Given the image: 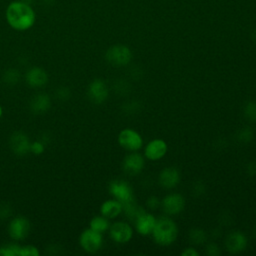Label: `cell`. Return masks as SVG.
<instances>
[{
	"instance_id": "6da1fadb",
	"label": "cell",
	"mask_w": 256,
	"mask_h": 256,
	"mask_svg": "<svg viewBox=\"0 0 256 256\" xmlns=\"http://www.w3.org/2000/svg\"><path fill=\"white\" fill-rule=\"evenodd\" d=\"M5 18L8 25L14 30L26 31L35 24L36 13L30 4L14 0L8 4L5 10Z\"/></svg>"
},
{
	"instance_id": "7a4b0ae2",
	"label": "cell",
	"mask_w": 256,
	"mask_h": 256,
	"mask_svg": "<svg viewBox=\"0 0 256 256\" xmlns=\"http://www.w3.org/2000/svg\"><path fill=\"white\" fill-rule=\"evenodd\" d=\"M177 226L175 222L168 217H160L156 220L152 231L153 238L159 245L167 246L172 244L177 237Z\"/></svg>"
},
{
	"instance_id": "3957f363",
	"label": "cell",
	"mask_w": 256,
	"mask_h": 256,
	"mask_svg": "<svg viewBox=\"0 0 256 256\" xmlns=\"http://www.w3.org/2000/svg\"><path fill=\"white\" fill-rule=\"evenodd\" d=\"M105 58L111 65L122 67L130 63L132 59V52L126 45L116 44L108 48L105 53Z\"/></svg>"
},
{
	"instance_id": "277c9868",
	"label": "cell",
	"mask_w": 256,
	"mask_h": 256,
	"mask_svg": "<svg viewBox=\"0 0 256 256\" xmlns=\"http://www.w3.org/2000/svg\"><path fill=\"white\" fill-rule=\"evenodd\" d=\"M109 192L116 200L122 204V206L135 202L131 186L124 180L117 179L111 181L109 183Z\"/></svg>"
},
{
	"instance_id": "5b68a950",
	"label": "cell",
	"mask_w": 256,
	"mask_h": 256,
	"mask_svg": "<svg viewBox=\"0 0 256 256\" xmlns=\"http://www.w3.org/2000/svg\"><path fill=\"white\" fill-rule=\"evenodd\" d=\"M79 243L81 247L89 253H94L98 251L103 243V238L101 233L89 228L84 230L79 238Z\"/></svg>"
},
{
	"instance_id": "8992f818",
	"label": "cell",
	"mask_w": 256,
	"mask_h": 256,
	"mask_svg": "<svg viewBox=\"0 0 256 256\" xmlns=\"http://www.w3.org/2000/svg\"><path fill=\"white\" fill-rule=\"evenodd\" d=\"M118 142L121 147L129 151H137L142 147L143 139L138 132L133 129H123L118 135Z\"/></svg>"
},
{
	"instance_id": "52a82bcc",
	"label": "cell",
	"mask_w": 256,
	"mask_h": 256,
	"mask_svg": "<svg viewBox=\"0 0 256 256\" xmlns=\"http://www.w3.org/2000/svg\"><path fill=\"white\" fill-rule=\"evenodd\" d=\"M30 231L29 221L22 216L13 218L8 226V233L14 240H22L27 237Z\"/></svg>"
},
{
	"instance_id": "ba28073f",
	"label": "cell",
	"mask_w": 256,
	"mask_h": 256,
	"mask_svg": "<svg viewBox=\"0 0 256 256\" xmlns=\"http://www.w3.org/2000/svg\"><path fill=\"white\" fill-rule=\"evenodd\" d=\"M161 206L166 214L175 215L184 209L185 199L181 194L170 193L162 199Z\"/></svg>"
},
{
	"instance_id": "9c48e42d",
	"label": "cell",
	"mask_w": 256,
	"mask_h": 256,
	"mask_svg": "<svg viewBox=\"0 0 256 256\" xmlns=\"http://www.w3.org/2000/svg\"><path fill=\"white\" fill-rule=\"evenodd\" d=\"M87 95L95 104H101L104 102L108 97V88L105 82L101 79L93 80L88 86Z\"/></svg>"
},
{
	"instance_id": "30bf717a",
	"label": "cell",
	"mask_w": 256,
	"mask_h": 256,
	"mask_svg": "<svg viewBox=\"0 0 256 256\" xmlns=\"http://www.w3.org/2000/svg\"><path fill=\"white\" fill-rule=\"evenodd\" d=\"M110 229V237L116 243H127L133 236V230L131 226L124 222L114 223Z\"/></svg>"
},
{
	"instance_id": "8fae6325",
	"label": "cell",
	"mask_w": 256,
	"mask_h": 256,
	"mask_svg": "<svg viewBox=\"0 0 256 256\" xmlns=\"http://www.w3.org/2000/svg\"><path fill=\"white\" fill-rule=\"evenodd\" d=\"M12 151L19 156L26 155L30 151V142L27 135L21 131L14 132L9 139Z\"/></svg>"
},
{
	"instance_id": "7c38bea8",
	"label": "cell",
	"mask_w": 256,
	"mask_h": 256,
	"mask_svg": "<svg viewBox=\"0 0 256 256\" xmlns=\"http://www.w3.org/2000/svg\"><path fill=\"white\" fill-rule=\"evenodd\" d=\"M144 167V158L137 152H131L125 156L122 162L123 170L130 175H136L142 171Z\"/></svg>"
},
{
	"instance_id": "4fadbf2b",
	"label": "cell",
	"mask_w": 256,
	"mask_h": 256,
	"mask_svg": "<svg viewBox=\"0 0 256 256\" xmlns=\"http://www.w3.org/2000/svg\"><path fill=\"white\" fill-rule=\"evenodd\" d=\"M156 220L157 219L154 217V215H152L151 213H148L144 210L134 220L135 228L140 235H143V236L149 235L153 231Z\"/></svg>"
},
{
	"instance_id": "5bb4252c",
	"label": "cell",
	"mask_w": 256,
	"mask_h": 256,
	"mask_svg": "<svg viewBox=\"0 0 256 256\" xmlns=\"http://www.w3.org/2000/svg\"><path fill=\"white\" fill-rule=\"evenodd\" d=\"M167 144L164 140L162 139H154L152 141H150L146 147H145V157L149 160H159L162 157H164V155L167 152Z\"/></svg>"
},
{
	"instance_id": "9a60e30c",
	"label": "cell",
	"mask_w": 256,
	"mask_h": 256,
	"mask_svg": "<svg viewBox=\"0 0 256 256\" xmlns=\"http://www.w3.org/2000/svg\"><path fill=\"white\" fill-rule=\"evenodd\" d=\"M225 246L230 253H239L246 248L247 238L242 232L233 231L227 236Z\"/></svg>"
},
{
	"instance_id": "2e32d148",
	"label": "cell",
	"mask_w": 256,
	"mask_h": 256,
	"mask_svg": "<svg viewBox=\"0 0 256 256\" xmlns=\"http://www.w3.org/2000/svg\"><path fill=\"white\" fill-rule=\"evenodd\" d=\"M179 171L174 167H166L159 174V184L165 189L174 188L179 183Z\"/></svg>"
},
{
	"instance_id": "e0dca14e",
	"label": "cell",
	"mask_w": 256,
	"mask_h": 256,
	"mask_svg": "<svg viewBox=\"0 0 256 256\" xmlns=\"http://www.w3.org/2000/svg\"><path fill=\"white\" fill-rule=\"evenodd\" d=\"M26 82L33 88L41 87L48 82V75L44 69L40 67H33L26 73Z\"/></svg>"
},
{
	"instance_id": "ac0fdd59",
	"label": "cell",
	"mask_w": 256,
	"mask_h": 256,
	"mask_svg": "<svg viewBox=\"0 0 256 256\" xmlns=\"http://www.w3.org/2000/svg\"><path fill=\"white\" fill-rule=\"evenodd\" d=\"M51 105L50 97L45 93L35 95L30 101V110L34 114H43L49 110Z\"/></svg>"
},
{
	"instance_id": "d6986e66",
	"label": "cell",
	"mask_w": 256,
	"mask_h": 256,
	"mask_svg": "<svg viewBox=\"0 0 256 256\" xmlns=\"http://www.w3.org/2000/svg\"><path fill=\"white\" fill-rule=\"evenodd\" d=\"M123 211L122 204L116 200H107L100 207L101 214L106 218H115Z\"/></svg>"
},
{
	"instance_id": "ffe728a7",
	"label": "cell",
	"mask_w": 256,
	"mask_h": 256,
	"mask_svg": "<svg viewBox=\"0 0 256 256\" xmlns=\"http://www.w3.org/2000/svg\"><path fill=\"white\" fill-rule=\"evenodd\" d=\"M109 227H110V225H109L108 218L104 217L103 215L102 216H95L90 221V228L99 232V233L105 232L106 230L109 229Z\"/></svg>"
},
{
	"instance_id": "44dd1931",
	"label": "cell",
	"mask_w": 256,
	"mask_h": 256,
	"mask_svg": "<svg viewBox=\"0 0 256 256\" xmlns=\"http://www.w3.org/2000/svg\"><path fill=\"white\" fill-rule=\"evenodd\" d=\"M189 238H190L191 242L194 244H203L207 239V235L204 230L195 228L190 231Z\"/></svg>"
},
{
	"instance_id": "7402d4cb",
	"label": "cell",
	"mask_w": 256,
	"mask_h": 256,
	"mask_svg": "<svg viewBox=\"0 0 256 256\" xmlns=\"http://www.w3.org/2000/svg\"><path fill=\"white\" fill-rule=\"evenodd\" d=\"M20 79V73L16 69H9L3 74V81L6 84L14 85L16 84Z\"/></svg>"
},
{
	"instance_id": "603a6c76",
	"label": "cell",
	"mask_w": 256,
	"mask_h": 256,
	"mask_svg": "<svg viewBox=\"0 0 256 256\" xmlns=\"http://www.w3.org/2000/svg\"><path fill=\"white\" fill-rule=\"evenodd\" d=\"M20 247L21 246L17 244H7L4 246H1L0 256H18Z\"/></svg>"
},
{
	"instance_id": "cb8c5ba5",
	"label": "cell",
	"mask_w": 256,
	"mask_h": 256,
	"mask_svg": "<svg viewBox=\"0 0 256 256\" xmlns=\"http://www.w3.org/2000/svg\"><path fill=\"white\" fill-rule=\"evenodd\" d=\"M244 114L250 121H256V102L250 101L244 107Z\"/></svg>"
},
{
	"instance_id": "d4e9b609",
	"label": "cell",
	"mask_w": 256,
	"mask_h": 256,
	"mask_svg": "<svg viewBox=\"0 0 256 256\" xmlns=\"http://www.w3.org/2000/svg\"><path fill=\"white\" fill-rule=\"evenodd\" d=\"M253 138V131L250 129V127H244L237 133V139L241 142H249Z\"/></svg>"
},
{
	"instance_id": "484cf974",
	"label": "cell",
	"mask_w": 256,
	"mask_h": 256,
	"mask_svg": "<svg viewBox=\"0 0 256 256\" xmlns=\"http://www.w3.org/2000/svg\"><path fill=\"white\" fill-rule=\"evenodd\" d=\"M39 250L33 245L21 246L18 256H38Z\"/></svg>"
},
{
	"instance_id": "4316f807",
	"label": "cell",
	"mask_w": 256,
	"mask_h": 256,
	"mask_svg": "<svg viewBox=\"0 0 256 256\" xmlns=\"http://www.w3.org/2000/svg\"><path fill=\"white\" fill-rule=\"evenodd\" d=\"M140 108V103L137 101H128L123 105V109L126 113L132 114V113H136Z\"/></svg>"
},
{
	"instance_id": "83f0119b",
	"label": "cell",
	"mask_w": 256,
	"mask_h": 256,
	"mask_svg": "<svg viewBox=\"0 0 256 256\" xmlns=\"http://www.w3.org/2000/svg\"><path fill=\"white\" fill-rule=\"evenodd\" d=\"M44 150H45L44 143L40 140H36L30 144V151L35 155L42 154L44 152Z\"/></svg>"
},
{
	"instance_id": "f1b7e54d",
	"label": "cell",
	"mask_w": 256,
	"mask_h": 256,
	"mask_svg": "<svg viewBox=\"0 0 256 256\" xmlns=\"http://www.w3.org/2000/svg\"><path fill=\"white\" fill-rule=\"evenodd\" d=\"M115 91L118 94H121V95L124 94L125 95L130 91V86L125 81H117V83L115 84Z\"/></svg>"
},
{
	"instance_id": "f546056e",
	"label": "cell",
	"mask_w": 256,
	"mask_h": 256,
	"mask_svg": "<svg viewBox=\"0 0 256 256\" xmlns=\"http://www.w3.org/2000/svg\"><path fill=\"white\" fill-rule=\"evenodd\" d=\"M146 205L149 209L151 210H154V209H157L160 205H161V202L160 200L158 199V197L156 196H150L147 201H146Z\"/></svg>"
},
{
	"instance_id": "4dcf8cb0",
	"label": "cell",
	"mask_w": 256,
	"mask_h": 256,
	"mask_svg": "<svg viewBox=\"0 0 256 256\" xmlns=\"http://www.w3.org/2000/svg\"><path fill=\"white\" fill-rule=\"evenodd\" d=\"M206 252H207L208 255L217 256V255H219L220 250H219L218 246H217L215 243H209V244L206 246Z\"/></svg>"
},
{
	"instance_id": "1f68e13d",
	"label": "cell",
	"mask_w": 256,
	"mask_h": 256,
	"mask_svg": "<svg viewBox=\"0 0 256 256\" xmlns=\"http://www.w3.org/2000/svg\"><path fill=\"white\" fill-rule=\"evenodd\" d=\"M56 95L59 99L61 100H66L67 98H69V95H70V92L69 90L66 88V87H61L57 90L56 92Z\"/></svg>"
},
{
	"instance_id": "d6a6232c",
	"label": "cell",
	"mask_w": 256,
	"mask_h": 256,
	"mask_svg": "<svg viewBox=\"0 0 256 256\" xmlns=\"http://www.w3.org/2000/svg\"><path fill=\"white\" fill-rule=\"evenodd\" d=\"M11 213V208L8 205H0V219H4Z\"/></svg>"
},
{
	"instance_id": "836d02e7",
	"label": "cell",
	"mask_w": 256,
	"mask_h": 256,
	"mask_svg": "<svg viewBox=\"0 0 256 256\" xmlns=\"http://www.w3.org/2000/svg\"><path fill=\"white\" fill-rule=\"evenodd\" d=\"M205 191L204 189V185L202 183H195L194 186H193V192L196 194V195H200V194H203Z\"/></svg>"
},
{
	"instance_id": "e575fe53",
	"label": "cell",
	"mask_w": 256,
	"mask_h": 256,
	"mask_svg": "<svg viewBox=\"0 0 256 256\" xmlns=\"http://www.w3.org/2000/svg\"><path fill=\"white\" fill-rule=\"evenodd\" d=\"M182 256H198L199 253L194 248H186L182 253Z\"/></svg>"
},
{
	"instance_id": "d590c367",
	"label": "cell",
	"mask_w": 256,
	"mask_h": 256,
	"mask_svg": "<svg viewBox=\"0 0 256 256\" xmlns=\"http://www.w3.org/2000/svg\"><path fill=\"white\" fill-rule=\"evenodd\" d=\"M248 172L250 175H256V161H253L248 165Z\"/></svg>"
},
{
	"instance_id": "8d00e7d4",
	"label": "cell",
	"mask_w": 256,
	"mask_h": 256,
	"mask_svg": "<svg viewBox=\"0 0 256 256\" xmlns=\"http://www.w3.org/2000/svg\"><path fill=\"white\" fill-rule=\"evenodd\" d=\"M45 5H52L55 0H42Z\"/></svg>"
},
{
	"instance_id": "74e56055",
	"label": "cell",
	"mask_w": 256,
	"mask_h": 256,
	"mask_svg": "<svg viewBox=\"0 0 256 256\" xmlns=\"http://www.w3.org/2000/svg\"><path fill=\"white\" fill-rule=\"evenodd\" d=\"M20 1H23V2H26V3H28V4H31V2H32L33 0H20Z\"/></svg>"
},
{
	"instance_id": "f35d334b",
	"label": "cell",
	"mask_w": 256,
	"mask_h": 256,
	"mask_svg": "<svg viewBox=\"0 0 256 256\" xmlns=\"http://www.w3.org/2000/svg\"><path fill=\"white\" fill-rule=\"evenodd\" d=\"M253 38L256 40V29H255L254 32H253Z\"/></svg>"
},
{
	"instance_id": "ab89813d",
	"label": "cell",
	"mask_w": 256,
	"mask_h": 256,
	"mask_svg": "<svg viewBox=\"0 0 256 256\" xmlns=\"http://www.w3.org/2000/svg\"><path fill=\"white\" fill-rule=\"evenodd\" d=\"M2 114H3V109H2V107L0 106V118H1V116H2Z\"/></svg>"
}]
</instances>
